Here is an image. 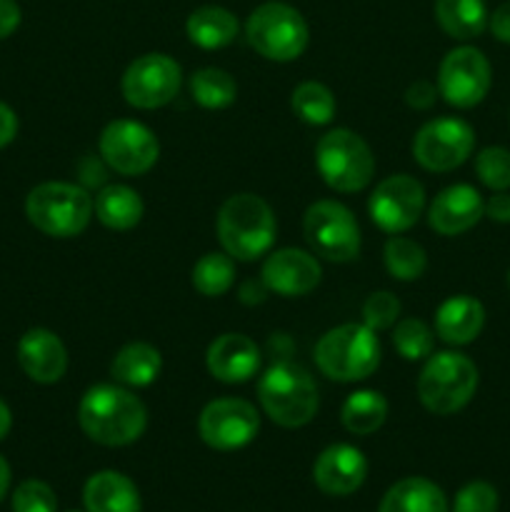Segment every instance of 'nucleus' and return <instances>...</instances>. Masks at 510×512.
<instances>
[{"mask_svg":"<svg viewBox=\"0 0 510 512\" xmlns=\"http://www.w3.org/2000/svg\"><path fill=\"white\" fill-rule=\"evenodd\" d=\"M368 475V460L358 448L338 443L325 448L313 465V480L325 495L345 498L353 495Z\"/></svg>","mask_w":510,"mask_h":512,"instance_id":"18","label":"nucleus"},{"mask_svg":"<svg viewBox=\"0 0 510 512\" xmlns=\"http://www.w3.org/2000/svg\"><path fill=\"white\" fill-rule=\"evenodd\" d=\"M388 418V400L378 390H355L340 410L345 430L353 435H373Z\"/></svg>","mask_w":510,"mask_h":512,"instance_id":"28","label":"nucleus"},{"mask_svg":"<svg viewBox=\"0 0 510 512\" xmlns=\"http://www.w3.org/2000/svg\"><path fill=\"white\" fill-rule=\"evenodd\" d=\"M508 288H510V273H508Z\"/></svg>","mask_w":510,"mask_h":512,"instance_id":"45","label":"nucleus"},{"mask_svg":"<svg viewBox=\"0 0 510 512\" xmlns=\"http://www.w3.org/2000/svg\"><path fill=\"white\" fill-rule=\"evenodd\" d=\"M18 363L30 380L53 385L68 370V350L53 330L30 328L18 340Z\"/></svg>","mask_w":510,"mask_h":512,"instance_id":"19","label":"nucleus"},{"mask_svg":"<svg viewBox=\"0 0 510 512\" xmlns=\"http://www.w3.org/2000/svg\"><path fill=\"white\" fill-rule=\"evenodd\" d=\"M193 288L205 298H220L235 283V263L228 253H205L193 265Z\"/></svg>","mask_w":510,"mask_h":512,"instance_id":"31","label":"nucleus"},{"mask_svg":"<svg viewBox=\"0 0 510 512\" xmlns=\"http://www.w3.org/2000/svg\"><path fill=\"white\" fill-rule=\"evenodd\" d=\"M10 425H13V415H10L8 405L0 400V440L10 433Z\"/></svg>","mask_w":510,"mask_h":512,"instance_id":"44","label":"nucleus"},{"mask_svg":"<svg viewBox=\"0 0 510 512\" xmlns=\"http://www.w3.org/2000/svg\"><path fill=\"white\" fill-rule=\"evenodd\" d=\"M310 250L330 263H350L360 253V225L338 200H318L303 215Z\"/></svg>","mask_w":510,"mask_h":512,"instance_id":"9","label":"nucleus"},{"mask_svg":"<svg viewBox=\"0 0 510 512\" xmlns=\"http://www.w3.org/2000/svg\"><path fill=\"white\" fill-rule=\"evenodd\" d=\"M378 512H448V500L433 480L405 478L383 495Z\"/></svg>","mask_w":510,"mask_h":512,"instance_id":"25","label":"nucleus"},{"mask_svg":"<svg viewBox=\"0 0 510 512\" xmlns=\"http://www.w3.org/2000/svg\"><path fill=\"white\" fill-rule=\"evenodd\" d=\"M78 423L90 440L105 448H123L145 433L148 410L143 400L118 385H93L85 390Z\"/></svg>","mask_w":510,"mask_h":512,"instance_id":"1","label":"nucleus"},{"mask_svg":"<svg viewBox=\"0 0 510 512\" xmlns=\"http://www.w3.org/2000/svg\"><path fill=\"white\" fill-rule=\"evenodd\" d=\"M238 28V18L220 5H203V8L193 10L185 23L190 43L203 50H220L230 45L238 35Z\"/></svg>","mask_w":510,"mask_h":512,"instance_id":"23","label":"nucleus"},{"mask_svg":"<svg viewBox=\"0 0 510 512\" xmlns=\"http://www.w3.org/2000/svg\"><path fill=\"white\" fill-rule=\"evenodd\" d=\"M383 260L390 278L403 280V283L418 280L428 268V255H425L423 245L405 235H390L383 250Z\"/></svg>","mask_w":510,"mask_h":512,"instance_id":"30","label":"nucleus"},{"mask_svg":"<svg viewBox=\"0 0 510 512\" xmlns=\"http://www.w3.org/2000/svg\"><path fill=\"white\" fill-rule=\"evenodd\" d=\"M485 215L495 223H510V193L500 190L485 203Z\"/></svg>","mask_w":510,"mask_h":512,"instance_id":"41","label":"nucleus"},{"mask_svg":"<svg viewBox=\"0 0 510 512\" xmlns=\"http://www.w3.org/2000/svg\"><path fill=\"white\" fill-rule=\"evenodd\" d=\"M263 413L280 428H303L318 413V388L305 368L295 363L270 365L258 383Z\"/></svg>","mask_w":510,"mask_h":512,"instance_id":"3","label":"nucleus"},{"mask_svg":"<svg viewBox=\"0 0 510 512\" xmlns=\"http://www.w3.org/2000/svg\"><path fill=\"white\" fill-rule=\"evenodd\" d=\"M215 228H218V240L225 253L243 263L263 258L278 238L275 213L260 195L253 193L230 195L220 205Z\"/></svg>","mask_w":510,"mask_h":512,"instance_id":"2","label":"nucleus"},{"mask_svg":"<svg viewBox=\"0 0 510 512\" xmlns=\"http://www.w3.org/2000/svg\"><path fill=\"white\" fill-rule=\"evenodd\" d=\"M15 135H18V115L10 105L0 103V148L13 143Z\"/></svg>","mask_w":510,"mask_h":512,"instance_id":"42","label":"nucleus"},{"mask_svg":"<svg viewBox=\"0 0 510 512\" xmlns=\"http://www.w3.org/2000/svg\"><path fill=\"white\" fill-rule=\"evenodd\" d=\"M475 148V130L460 118H435L413 138V158L430 173L460 168Z\"/></svg>","mask_w":510,"mask_h":512,"instance_id":"11","label":"nucleus"},{"mask_svg":"<svg viewBox=\"0 0 510 512\" xmlns=\"http://www.w3.org/2000/svg\"><path fill=\"white\" fill-rule=\"evenodd\" d=\"M488 28L495 35V40L510 43V0L495 8V13L488 18Z\"/></svg>","mask_w":510,"mask_h":512,"instance_id":"39","label":"nucleus"},{"mask_svg":"<svg viewBox=\"0 0 510 512\" xmlns=\"http://www.w3.org/2000/svg\"><path fill=\"white\" fill-rule=\"evenodd\" d=\"M95 218L110 230H130L140 223L145 205L140 195L128 185H105L93 200Z\"/></svg>","mask_w":510,"mask_h":512,"instance_id":"26","label":"nucleus"},{"mask_svg":"<svg viewBox=\"0 0 510 512\" xmlns=\"http://www.w3.org/2000/svg\"><path fill=\"white\" fill-rule=\"evenodd\" d=\"M98 148L105 165L128 178L145 175L160 158V143L153 130L128 118L105 125Z\"/></svg>","mask_w":510,"mask_h":512,"instance_id":"10","label":"nucleus"},{"mask_svg":"<svg viewBox=\"0 0 510 512\" xmlns=\"http://www.w3.org/2000/svg\"><path fill=\"white\" fill-rule=\"evenodd\" d=\"M260 430V415L255 405L243 398H218L203 408L198 418V433L208 448L230 453L255 440Z\"/></svg>","mask_w":510,"mask_h":512,"instance_id":"14","label":"nucleus"},{"mask_svg":"<svg viewBox=\"0 0 510 512\" xmlns=\"http://www.w3.org/2000/svg\"><path fill=\"white\" fill-rule=\"evenodd\" d=\"M485 215V200L473 185H450L440 190L428 208V223L435 233L453 238L468 233Z\"/></svg>","mask_w":510,"mask_h":512,"instance_id":"17","label":"nucleus"},{"mask_svg":"<svg viewBox=\"0 0 510 512\" xmlns=\"http://www.w3.org/2000/svg\"><path fill=\"white\" fill-rule=\"evenodd\" d=\"M438 95H440L438 88H435L433 83H428V80H418V83H413L408 90H405V103L415 110H428L433 108Z\"/></svg>","mask_w":510,"mask_h":512,"instance_id":"38","label":"nucleus"},{"mask_svg":"<svg viewBox=\"0 0 510 512\" xmlns=\"http://www.w3.org/2000/svg\"><path fill=\"white\" fill-rule=\"evenodd\" d=\"M190 95L195 103L205 110H223L235 103L238 98V85L233 75L225 73L223 68H200L190 78Z\"/></svg>","mask_w":510,"mask_h":512,"instance_id":"29","label":"nucleus"},{"mask_svg":"<svg viewBox=\"0 0 510 512\" xmlns=\"http://www.w3.org/2000/svg\"><path fill=\"white\" fill-rule=\"evenodd\" d=\"M485 325V308L470 295H453L435 313V333L448 345H468Z\"/></svg>","mask_w":510,"mask_h":512,"instance_id":"21","label":"nucleus"},{"mask_svg":"<svg viewBox=\"0 0 510 512\" xmlns=\"http://www.w3.org/2000/svg\"><path fill=\"white\" fill-rule=\"evenodd\" d=\"M323 270L315 255L298 248H283L268 255L260 270L265 288L283 298H300L318 288Z\"/></svg>","mask_w":510,"mask_h":512,"instance_id":"16","label":"nucleus"},{"mask_svg":"<svg viewBox=\"0 0 510 512\" xmlns=\"http://www.w3.org/2000/svg\"><path fill=\"white\" fill-rule=\"evenodd\" d=\"M23 13H20V5L15 0H0V40L13 35L18 30Z\"/></svg>","mask_w":510,"mask_h":512,"instance_id":"40","label":"nucleus"},{"mask_svg":"<svg viewBox=\"0 0 510 512\" xmlns=\"http://www.w3.org/2000/svg\"><path fill=\"white\" fill-rule=\"evenodd\" d=\"M425 208V190L420 180L398 173L380 180L368 200V213L383 233L400 235L413 228Z\"/></svg>","mask_w":510,"mask_h":512,"instance_id":"15","label":"nucleus"},{"mask_svg":"<svg viewBox=\"0 0 510 512\" xmlns=\"http://www.w3.org/2000/svg\"><path fill=\"white\" fill-rule=\"evenodd\" d=\"M8 488H10V465H8V460L0 455V503H3Z\"/></svg>","mask_w":510,"mask_h":512,"instance_id":"43","label":"nucleus"},{"mask_svg":"<svg viewBox=\"0 0 510 512\" xmlns=\"http://www.w3.org/2000/svg\"><path fill=\"white\" fill-rule=\"evenodd\" d=\"M393 345L405 360H423L433 353V330L418 318H405L395 325Z\"/></svg>","mask_w":510,"mask_h":512,"instance_id":"33","label":"nucleus"},{"mask_svg":"<svg viewBox=\"0 0 510 512\" xmlns=\"http://www.w3.org/2000/svg\"><path fill=\"white\" fill-rule=\"evenodd\" d=\"M93 198L75 183H40L25 200V215L40 233L50 238H75L93 218Z\"/></svg>","mask_w":510,"mask_h":512,"instance_id":"6","label":"nucleus"},{"mask_svg":"<svg viewBox=\"0 0 510 512\" xmlns=\"http://www.w3.org/2000/svg\"><path fill=\"white\" fill-rule=\"evenodd\" d=\"M493 83L488 58L473 45L453 48L438 70V93L453 108H475L483 103Z\"/></svg>","mask_w":510,"mask_h":512,"instance_id":"12","label":"nucleus"},{"mask_svg":"<svg viewBox=\"0 0 510 512\" xmlns=\"http://www.w3.org/2000/svg\"><path fill=\"white\" fill-rule=\"evenodd\" d=\"M315 365L338 383L365 380L380 365V340L365 323H345L330 328L315 345Z\"/></svg>","mask_w":510,"mask_h":512,"instance_id":"4","label":"nucleus"},{"mask_svg":"<svg viewBox=\"0 0 510 512\" xmlns=\"http://www.w3.org/2000/svg\"><path fill=\"white\" fill-rule=\"evenodd\" d=\"M83 503L88 512H140V493L123 473L103 470L85 483Z\"/></svg>","mask_w":510,"mask_h":512,"instance_id":"22","label":"nucleus"},{"mask_svg":"<svg viewBox=\"0 0 510 512\" xmlns=\"http://www.w3.org/2000/svg\"><path fill=\"white\" fill-rule=\"evenodd\" d=\"M58 498L43 480H25L15 488L13 512H55Z\"/></svg>","mask_w":510,"mask_h":512,"instance_id":"35","label":"nucleus"},{"mask_svg":"<svg viewBox=\"0 0 510 512\" xmlns=\"http://www.w3.org/2000/svg\"><path fill=\"white\" fill-rule=\"evenodd\" d=\"M160 370H163V358L158 348L148 343L123 345L110 365V375L128 388H148L158 380Z\"/></svg>","mask_w":510,"mask_h":512,"instance_id":"24","label":"nucleus"},{"mask_svg":"<svg viewBox=\"0 0 510 512\" xmlns=\"http://www.w3.org/2000/svg\"><path fill=\"white\" fill-rule=\"evenodd\" d=\"M315 165L325 185L338 193H358L375 175L370 145L348 128H333L315 145Z\"/></svg>","mask_w":510,"mask_h":512,"instance_id":"8","label":"nucleus"},{"mask_svg":"<svg viewBox=\"0 0 510 512\" xmlns=\"http://www.w3.org/2000/svg\"><path fill=\"white\" fill-rule=\"evenodd\" d=\"M183 70L163 53L140 55L123 73V98L138 110H155L168 105L178 95Z\"/></svg>","mask_w":510,"mask_h":512,"instance_id":"13","label":"nucleus"},{"mask_svg":"<svg viewBox=\"0 0 510 512\" xmlns=\"http://www.w3.org/2000/svg\"><path fill=\"white\" fill-rule=\"evenodd\" d=\"M290 108L308 125H328L335 115V95L328 85L305 80L290 95Z\"/></svg>","mask_w":510,"mask_h":512,"instance_id":"32","label":"nucleus"},{"mask_svg":"<svg viewBox=\"0 0 510 512\" xmlns=\"http://www.w3.org/2000/svg\"><path fill=\"white\" fill-rule=\"evenodd\" d=\"M245 38H248L250 48L263 55L265 60L290 63L305 53L310 30L300 10L288 3H280V0H270V3L258 5L248 15Z\"/></svg>","mask_w":510,"mask_h":512,"instance_id":"7","label":"nucleus"},{"mask_svg":"<svg viewBox=\"0 0 510 512\" xmlns=\"http://www.w3.org/2000/svg\"><path fill=\"white\" fill-rule=\"evenodd\" d=\"M70 512H78V510H70Z\"/></svg>","mask_w":510,"mask_h":512,"instance_id":"46","label":"nucleus"},{"mask_svg":"<svg viewBox=\"0 0 510 512\" xmlns=\"http://www.w3.org/2000/svg\"><path fill=\"white\" fill-rule=\"evenodd\" d=\"M208 373L220 383H245L260 368V348L243 333H225L208 345Z\"/></svg>","mask_w":510,"mask_h":512,"instance_id":"20","label":"nucleus"},{"mask_svg":"<svg viewBox=\"0 0 510 512\" xmlns=\"http://www.w3.org/2000/svg\"><path fill=\"white\" fill-rule=\"evenodd\" d=\"M478 390V368L455 350L430 353L418 375V398L433 415H453L473 400Z\"/></svg>","mask_w":510,"mask_h":512,"instance_id":"5","label":"nucleus"},{"mask_svg":"<svg viewBox=\"0 0 510 512\" xmlns=\"http://www.w3.org/2000/svg\"><path fill=\"white\" fill-rule=\"evenodd\" d=\"M400 318V300L395 298L388 290H380V293L368 295V300L363 303V323L370 330H388L398 323Z\"/></svg>","mask_w":510,"mask_h":512,"instance_id":"36","label":"nucleus"},{"mask_svg":"<svg viewBox=\"0 0 510 512\" xmlns=\"http://www.w3.org/2000/svg\"><path fill=\"white\" fill-rule=\"evenodd\" d=\"M498 490L490 483L475 480V483L463 485L455 495L453 512H498Z\"/></svg>","mask_w":510,"mask_h":512,"instance_id":"37","label":"nucleus"},{"mask_svg":"<svg viewBox=\"0 0 510 512\" xmlns=\"http://www.w3.org/2000/svg\"><path fill=\"white\" fill-rule=\"evenodd\" d=\"M475 175L485 188L495 190H508L510 188V150L500 148V145H490L483 148L475 158Z\"/></svg>","mask_w":510,"mask_h":512,"instance_id":"34","label":"nucleus"},{"mask_svg":"<svg viewBox=\"0 0 510 512\" xmlns=\"http://www.w3.org/2000/svg\"><path fill=\"white\" fill-rule=\"evenodd\" d=\"M435 20L450 38L473 40L488 25V10L483 0H435Z\"/></svg>","mask_w":510,"mask_h":512,"instance_id":"27","label":"nucleus"}]
</instances>
